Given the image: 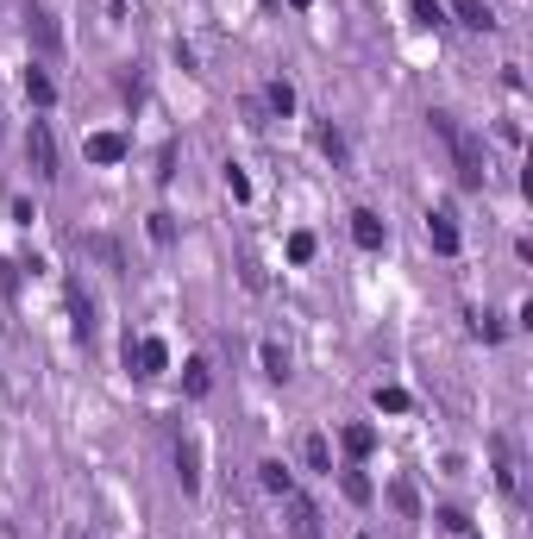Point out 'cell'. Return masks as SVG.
Instances as JSON below:
<instances>
[{
    "mask_svg": "<svg viewBox=\"0 0 533 539\" xmlns=\"http://www.w3.org/2000/svg\"><path fill=\"white\" fill-rule=\"evenodd\" d=\"M452 13H458V26H471V32H496L490 0H452Z\"/></svg>",
    "mask_w": 533,
    "mask_h": 539,
    "instance_id": "13",
    "label": "cell"
},
{
    "mask_svg": "<svg viewBox=\"0 0 533 539\" xmlns=\"http://www.w3.org/2000/svg\"><path fill=\"white\" fill-rule=\"evenodd\" d=\"M283 502H289V514H295L289 533H295V539H320V508H314L308 496H283Z\"/></svg>",
    "mask_w": 533,
    "mask_h": 539,
    "instance_id": "11",
    "label": "cell"
},
{
    "mask_svg": "<svg viewBox=\"0 0 533 539\" xmlns=\"http://www.w3.org/2000/svg\"><path fill=\"white\" fill-rule=\"evenodd\" d=\"M352 245H358V251H383V245H389V226L370 214V207H358V214H352Z\"/></svg>",
    "mask_w": 533,
    "mask_h": 539,
    "instance_id": "9",
    "label": "cell"
},
{
    "mask_svg": "<svg viewBox=\"0 0 533 539\" xmlns=\"http://www.w3.org/2000/svg\"><path fill=\"white\" fill-rule=\"evenodd\" d=\"M364 539H370V533H364Z\"/></svg>",
    "mask_w": 533,
    "mask_h": 539,
    "instance_id": "33",
    "label": "cell"
},
{
    "mask_svg": "<svg viewBox=\"0 0 533 539\" xmlns=\"http://www.w3.org/2000/svg\"><path fill=\"white\" fill-rule=\"evenodd\" d=\"M176 483H182V496H195V489H201V452H195V439H176Z\"/></svg>",
    "mask_w": 533,
    "mask_h": 539,
    "instance_id": "10",
    "label": "cell"
},
{
    "mask_svg": "<svg viewBox=\"0 0 533 539\" xmlns=\"http://www.w3.org/2000/svg\"><path fill=\"white\" fill-rule=\"evenodd\" d=\"M339 489H345V496H352V502H358V508H364V502H370V496H377V489H370V477H364V471H358V464H352V471H339Z\"/></svg>",
    "mask_w": 533,
    "mask_h": 539,
    "instance_id": "22",
    "label": "cell"
},
{
    "mask_svg": "<svg viewBox=\"0 0 533 539\" xmlns=\"http://www.w3.org/2000/svg\"><path fill=\"white\" fill-rule=\"evenodd\" d=\"M226 195H233V201H251V182H245V170H239V163H226Z\"/></svg>",
    "mask_w": 533,
    "mask_h": 539,
    "instance_id": "27",
    "label": "cell"
},
{
    "mask_svg": "<svg viewBox=\"0 0 533 539\" xmlns=\"http://www.w3.org/2000/svg\"><path fill=\"white\" fill-rule=\"evenodd\" d=\"M26 101L44 113V107H57V82L44 76V69H26Z\"/></svg>",
    "mask_w": 533,
    "mask_h": 539,
    "instance_id": "19",
    "label": "cell"
},
{
    "mask_svg": "<svg viewBox=\"0 0 533 539\" xmlns=\"http://www.w3.org/2000/svg\"><path fill=\"white\" fill-rule=\"evenodd\" d=\"M427 239H433L439 257H458V245H465V239H458V220L446 214V207H433V214H427Z\"/></svg>",
    "mask_w": 533,
    "mask_h": 539,
    "instance_id": "8",
    "label": "cell"
},
{
    "mask_svg": "<svg viewBox=\"0 0 533 539\" xmlns=\"http://www.w3.org/2000/svg\"><path fill=\"white\" fill-rule=\"evenodd\" d=\"M264 377H270V383L289 377V351H283V345H264Z\"/></svg>",
    "mask_w": 533,
    "mask_h": 539,
    "instance_id": "25",
    "label": "cell"
},
{
    "mask_svg": "<svg viewBox=\"0 0 533 539\" xmlns=\"http://www.w3.org/2000/svg\"><path fill=\"white\" fill-rule=\"evenodd\" d=\"M314 232H289V264H314Z\"/></svg>",
    "mask_w": 533,
    "mask_h": 539,
    "instance_id": "26",
    "label": "cell"
},
{
    "mask_svg": "<svg viewBox=\"0 0 533 539\" xmlns=\"http://www.w3.org/2000/svg\"><path fill=\"white\" fill-rule=\"evenodd\" d=\"M289 7H295V13H308V7H314V0H289Z\"/></svg>",
    "mask_w": 533,
    "mask_h": 539,
    "instance_id": "32",
    "label": "cell"
},
{
    "mask_svg": "<svg viewBox=\"0 0 533 539\" xmlns=\"http://www.w3.org/2000/svg\"><path fill=\"white\" fill-rule=\"evenodd\" d=\"M69 326H76V339H82V345L95 339V326H101V320H95V295H88L82 283H69Z\"/></svg>",
    "mask_w": 533,
    "mask_h": 539,
    "instance_id": "7",
    "label": "cell"
},
{
    "mask_svg": "<svg viewBox=\"0 0 533 539\" xmlns=\"http://www.w3.org/2000/svg\"><path fill=\"white\" fill-rule=\"evenodd\" d=\"M19 276H26V270H19V264H13V257H0V295H7V301L19 295Z\"/></svg>",
    "mask_w": 533,
    "mask_h": 539,
    "instance_id": "28",
    "label": "cell"
},
{
    "mask_svg": "<svg viewBox=\"0 0 533 539\" xmlns=\"http://www.w3.org/2000/svg\"><path fill=\"white\" fill-rule=\"evenodd\" d=\"M258 483L270 489V496H295V477H289L283 458H264V464H258Z\"/></svg>",
    "mask_w": 533,
    "mask_h": 539,
    "instance_id": "16",
    "label": "cell"
},
{
    "mask_svg": "<svg viewBox=\"0 0 533 539\" xmlns=\"http://www.w3.org/2000/svg\"><path fill=\"white\" fill-rule=\"evenodd\" d=\"M76 251H82V257H95V264H107V270H126V251L113 245V239H101V232H88V239H76Z\"/></svg>",
    "mask_w": 533,
    "mask_h": 539,
    "instance_id": "12",
    "label": "cell"
},
{
    "mask_svg": "<svg viewBox=\"0 0 533 539\" xmlns=\"http://www.w3.org/2000/svg\"><path fill=\"white\" fill-rule=\"evenodd\" d=\"M320 151H327L333 157V170H352V145H345V132L327 120V126H320Z\"/></svg>",
    "mask_w": 533,
    "mask_h": 539,
    "instance_id": "18",
    "label": "cell"
},
{
    "mask_svg": "<svg viewBox=\"0 0 533 539\" xmlns=\"http://www.w3.org/2000/svg\"><path fill=\"white\" fill-rule=\"evenodd\" d=\"M471 333H477L483 345H496V339H502V326H496V314H471Z\"/></svg>",
    "mask_w": 533,
    "mask_h": 539,
    "instance_id": "29",
    "label": "cell"
},
{
    "mask_svg": "<svg viewBox=\"0 0 533 539\" xmlns=\"http://www.w3.org/2000/svg\"><path fill=\"white\" fill-rule=\"evenodd\" d=\"M389 502H396V514H408V521L421 514V496H414V483H408V477H396V483H389Z\"/></svg>",
    "mask_w": 533,
    "mask_h": 539,
    "instance_id": "23",
    "label": "cell"
},
{
    "mask_svg": "<svg viewBox=\"0 0 533 539\" xmlns=\"http://www.w3.org/2000/svg\"><path fill=\"white\" fill-rule=\"evenodd\" d=\"M339 445H345V458H352V464H364L370 452H377V427H364V420H358V427L339 433Z\"/></svg>",
    "mask_w": 533,
    "mask_h": 539,
    "instance_id": "14",
    "label": "cell"
},
{
    "mask_svg": "<svg viewBox=\"0 0 533 539\" xmlns=\"http://www.w3.org/2000/svg\"><path fill=\"white\" fill-rule=\"evenodd\" d=\"M126 370H132V377H145V383L164 377V370H170V345L151 339V333L145 339H126Z\"/></svg>",
    "mask_w": 533,
    "mask_h": 539,
    "instance_id": "3",
    "label": "cell"
},
{
    "mask_svg": "<svg viewBox=\"0 0 533 539\" xmlns=\"http://www.w3.org/2000/svg\"><path fill=\"white\" fill-rule=\"evenodd\" d=\"M26 163H32V176H38V182H57V176H63L51 120H32V126H26Z\"/></svg>",
    "mask_w": 533,
    "mask_h": 539,
    "instance_id": "2",
    "label": "cell"
},
{
    "mask_svg": "<svg viewBox=\"0 0 533 539\" xmlns=\"http://www.w3.org/2000/svg\"><path fill=\"white\" fill-rule=\"evenodd\" d=\"M490 452H496V483H502V496H515V502H521V458H515V439L496 433V439H490Z\"/></svg>",
    "mask_w": 533,
    "mask_h": 539,
    "instance_id": "5",
    "label": "cell"
},
{
    "mask_svg": "<svg viewBox=\"0 0 533 539\" xmlns=\"http://www.w3.org/2000/svg\"><path fill=\"white\" fill-rule=\"evenodd\" d=\"M439 527H446V533H471V521H465V508H439Z\"/></svg>",
    "mask_w": 533,
    "mask_h": 539,
    "instance_id": "31",
    "label": "cell"
},
{
    "mask_svg": "<svg viewBox=\"0 0 533 539\" xmlns=\"http://www.w3.org/2000/svg\"><path fill=\"white\" fill-rule=\"evenodd\" d=\"M26 38L38 44L44 57H57V51H63V26H57V13H51V7H38V0L26 7Z\"/></svg>",
    "mask_w": 533,
    "mask_h": 539,
    "instance_id": "4",
    "label": "cell"
},
{
    "mask_svg": "<svg viewBox=\"0 0 533 539\" xmlns=\"http://www.w3.org/2000/svg\"><path fill=\"white\" fill-rule=\"evenodd\" d=\"M408 13H414V26H421V32L446 26V7H439V0H408Z\"/></svg>",
    "mask_w": 533,
    "mask_h": 539,
    "instance_id": "21",
    "label": "cell"
},
{
    "mask_svg": "<svg viewBox=\"0 0 533 539\" xmlns=\"http://www.w3.org/2000/svg\"><path fill=\"white\" fill-rule=\"evenodd\" d=\"M301 458H308V471L333 477V445H327V433H308V439H301Z\"/></svg>",
    "mask_w": 533,
    "mask_h": 539,
    "instance_id": "17",
    "label": "cell"
},
{
    "mask_svg": "<svg viewBox=\"0 0 533 539\" xmlns=\"http://www.w3.org/2000/svg\"><path fill=\"white\" fill-rule=\"evenodd\" d=\"M207 389H214V370H207V358H189V364H182V395L201 402Z\"/></svg>",
    "mask_w": 533,
    "mask_h": 539,
    "instance_id": "15",
    "label": "cell"
},
{
    "mask_svg": "<svg viewBox=\"0 0 533 539\" xmlns=\"http://www.w3.org/2000/svg\"><path fill=\"white\" fill-rule=\"evenodd\" d=\"M370 402H377V414H408V408H414V395H408V389H377Z\"/></svg>",
    "mask_w": 533,
    "mask_h": 539,
    "instance_id": "24",
    "label": "cell"
},
{
    "mask_svg": "<svg viewBox=\"0 0 533 539\" xmlns=\"http://www.w3.org/2000/svg\"><path fill=\"white\" fill-rule=\"evenodd\" d=\"M82 157L88 163H126L132 157V138L126 132H88L82 138Z\"/></svg>",
    "mask_w": 533,
    "mask_h": 539,
    "instance_id": "6",
    "label": "cell"
},
{
    "mask_svg": "<svg viewBox=\"0 0 533 539\" xmlns=\"http://www.w3.org/2000/svg\"><path fill=\"white\" fill-rule=\"evenodd\" d=\"M264 107L276 113V120H289V113H295V88H289L283 76H276V82H264Z\"/></svg>",
    "mask_w": 533,
    "mask_h": 539,
    "instance_id": "20",
    "label": "cell"
},
{
    "mask_svg": "<svg viewBox=\"0 0 533 539\" xmlns=\"http://www.w3.org/2000/svg\"><path fill=\"white\" fill-rule=\"evenodd\" d=\"M151 239L157 245H176V220L170 214H151Z\"/></svg>",
    "mask_w": 533,
    "mask_h": 539,
    "instance_id": "30",
    "label": "cell"
},
{
    "mask_svg": "<svg viewBox=\"0 0 533 539\" xmlns=\"http://www.w3.org/2000/svg\"><path fill=\"white\" fill-rule=\"evenodd\" d=\"M427 126L439 132V138H446V145H452V163H458V182H465V189H483V182H490V151H483V138L471 132V126H458L452 120V113H427Z\"/></svg>",
    "mask_w": 533,
    "mask_h": 539,
    "instance_id": "1",
    "label": "cell"
}]
</instances>
